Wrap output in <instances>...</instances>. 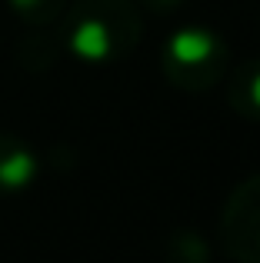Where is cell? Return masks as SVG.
<instances>
[{"label":"cell","instance_id":"cell-1","mask_svg":"<svg viewBox=\"0 0 260 263\" xmlns=\"http://www.w3.org/2000/svg\"><path fill=\"white\" fill-rule=\"evenodd\" d=\"M143 20L130 0H77L60 27V44L87 64H114L140 44Z\"/></svg>","mask_w":260,"mask_h":263},{"label":"cell","instance_id":"cell-2","mask_svg":"<svg viewBox=\"0 0 260 263\" xmlns=\"http://www.w3.org/2000/svg\"><path fill=\"white\" fill-rule=\"evenodd\" d=\"M163 77L183 93H207L230 73V47L210 27H180L160 53Z\"/></svg>","mask_w":260,"mask_h":263},{"label":"cell","instance_id":"cell-3","mask_svg":"<svg viewBox=\"0 0 260 263\" xmlns=\"http://www.w3.org/2000/svg\"><path fill=\"white\" fill-rule=\"evenodd\" d=\"M217 233L234 260L260 263V174H250L230 190Z\"/></svg>","mask_w":260,"mask_h":263},{"label":"cell","instance_id":"cell-4","mask_svg":"<svg viewBox=\"0 0 260 263\" xmlns=\"http://www.w3.org/2000/svg\"><path fill=\"white\" fill-rule=\"evenodd\" d=\"M40 160L20 137L0 134V193H20L37 180Z\"/></svg>","mask_w":260,"mask_h":263},{"label":"cell","instance_id":"cell-5","mask_svg":"<svg viewBox=\"0 0 260 263\" xmlns=\"http://www.w3.org/2000/svg\"><path fill=\"white\" fill-rule=\"evenodd\" d=\"M227 103L244 120H260V57L244 60L227 73Z\"/></svg>","mask_w":260,"mask_h":263},{"label":"cell","instance_id":"cell-6","mask_svg":"<svg viewBox=\"0 0 260 263\" xmlns=\"http://www.w3.org/2000/svg\"><path fill=\"white\" fill-rule=\"evenodd\" d=\"M7 4L27 27H47L64 13L67 0H7Z\"/></svg>","mask_w":260,"mask_h":263},{"label":"cell","instance_id":"cell-7","mask_svg":"<svg viewBox=\"0 0 260 263\" xmlns=\"http://www.w3.org/2000/svg\"><path fill=\"white\" fill-rule=\"evenodd\" d=\"M170 247H174L177 263H207V243L194 233H174Z\"/></svg>","mask_w":260,"mask_h":263},{"label":"cell","instance_id":"cell-8","mask_svg":"<svg viewBox=\"0 0 260 263\" xmlns=\"http://www.w3.org/2000/svg\"><path fill=\"white\" fill-rule=\"evenodd\" d=\"M140 4L154 13H174L177 7H183V0H140Z\"/></svg>","mask_w":260,"mask_h":263}]
</instances>
